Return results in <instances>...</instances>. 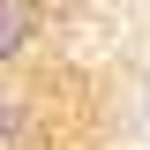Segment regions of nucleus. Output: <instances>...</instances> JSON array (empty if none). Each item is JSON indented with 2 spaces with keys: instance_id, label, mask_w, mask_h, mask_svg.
I'll use <instances>...</instances> for the list:
<instances>
[{
  "instance_id": "f257e3e1",
  "label": "nucleus",
  "mask_w": 150,
  "mask_h": 150,
  "mask_svg": "<svg viewBox=\"0 0 150 150\" xmlns=\"http://www.w3.org/2000/svg\"><path fill=\"white\" fill-rule=\"evenodd\" d=\"M0 150H45V105L0 75Z\"/></svg>"
},
{
  "instance_id": "f03ea898",
  "label": "nucleus",
  "mask_w": 150,
  "mask_h": 150,
  "mask_svg": "<svg viewBox=\"0 0 150 150\" xmlns=\"http://www.w3.org/2000/svg\"><path fill=\"white\" fill-rule=\"evenodd\" d=\"M38 30H45V8H38V0H0V75L30 60Z\"/></svg>"
}]
</instances>
